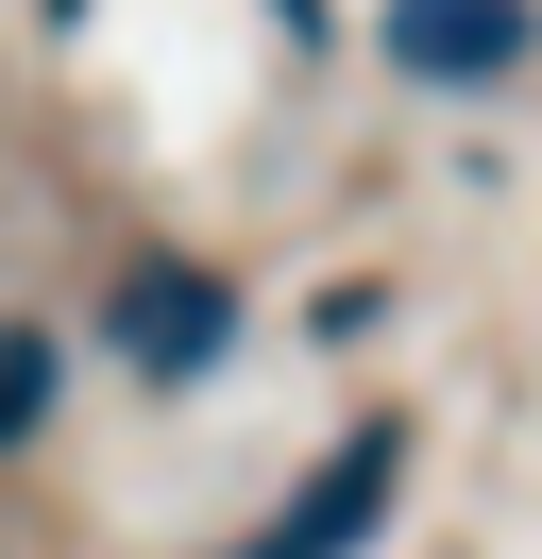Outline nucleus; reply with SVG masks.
<instances>
[{
    "mask_svg": "<svg viewBox=\"0 0 542 559\" xmlns=\"http://www.w3.org/2000/svg\"><path fill=\"white\" fill-rule=\"evenodd\" d=\"M34 424H51V340L0 322V441H34Z\"/></svg>",
    "mask_w": 542,
    "mask_h": 559,
    "instance_id": "4",
    "label": "nucleus"
},
{
    "mask_svg": "<svg viewBox=\"0 0 542 559\" xmlns=\"http://www.w3.org/2000/svg\"><path fill=\"white\" fill-rule=\"evenodd\" d=\"M373 51H390L406 85H440V103H474V85H526L542 69V0H390Z\"/></svg>",
    "mask_w": 542,
    "mask_h": 559,
    "instance_id": "1",
    "label": "nucleus"
},
{
    "mask_svg": "<svg viewBox=\"0 0 542 559\" xmlns=\"http://www.w3.org/2000/svg\"><path fill=\"white\" fill-rule=\"evenodd\" d=\"M390 491H406V424H339L322 475H305L288 509L255 525V559H356L373 525H390Z\"/></svg>",
    "mask_w": 542,
    "mask_h": 559,
    "instance_id": "3",
    "label": "nucleus"
},
{
    "mask_svg": "<svg viewBox=\"0 0 542 559\" xmlns=\"http://www.w3.org/2000/svg\"><path fill=\"white\" fill-rule=\"evenodd\" d=\"M102 340H119L153 390H203V373H221V340H237V288H221V272H187V254H136L119 306H102Z\"/></svg>",
    "mask_w": 542,
    "mask_h": 559,
    "instance_id": "2",
    "label": "nucleus"
}]
</instances>
